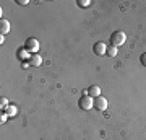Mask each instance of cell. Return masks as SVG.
<instances>
[{
	"label": "cell",
	"instance_id": "6da1fadb",
	"mask_svg": "<svg viewBox=\"0 0 146 140\" xmlns=\"http://www.w3.org/2000/svg\"><path fill=\"white\" fill-rule=\"evenodd\" d=\"M127 36L123 31H114L112 34H110V46L114 47H120L123 42H125Z\"/></svg>",
	"mask_w": 146,
	"mask_h": 140
},
{
	"label": "cell",
	"instance_id": "7a4b0ae2",
	"mask_svg": "<svg viewBox=\"0 0 146 140\" xmlns=\"http://www.w3.org/2000/svg\"><path fill=\"white\" fill-rule=\"evenodd\" d=\"M78 106H80V109H83V111H89V109L94 108V99L91 98V96H88V94H84V96L80 98Z\"/></svg>",
	"mask_w": 146,
	"mask_h": 140
},
{
	"label": "cell",
	"instance_id": "3957f363",
	"mask_svg": "<svg viewBox=\"0 0 146 140\" xmlns=\"http://www.w3.org/2000/svg\"><path fill=\"white\" fill-rule=\"evenodd\" d=\"M25 49H26L29 54H37V49H39V41L36 38H28L26 42H25Z\"/></svg>",
	"mask_w": 146,
	"mask_h": 140
},
{
	"label": "cell",
	"instance_id": "277c9868",
	"mask_svg": "<svg viewBox=\"0 0 146 140\" xmlns=\"http://www.w3.org/2000/svg\"><path fill=\"white\" fill-rule=\"evenodd\" d=\"M107 99L104 96H98V98H94V108L98 109V111H106L107 109Z\"/></svg>",
	"mask_w": 146,
	"mask_h": 140
},
{
	"label": "cell",
	"instance_id": "5b68a950",
	"mask_svg": "<svg viewBox=\"0 0 146 140\" xmlns=\"http://www.w3.org/2000/svg\"><path fill=\"white\" fill-rule=\"evenodd\" d=\"M93 51L96 56H106V52H107V46H106L104 42H96L93 46Z\"/></svg>",
	"mask_w": 146,
	"mask_h": 140
},
{
	"label": "cell",
	"instance_id": "8992f818",
	"mask_svg": "<svg viewBox=\"0 0 146 140\" xmlns=\"http://www.w3.org/2000/svg\"><path fill=\"white\" fill-rule=\"evenodd\" d=\"M8 31H10V21L5 20V18H2L0 20V34L5 36V34H8Z\"/></svg>",
	"mask_w": 146,
	"mask_h": 140
},
{
	"label": "cell",
	"instance_id": "52a82bcc",
	"mask_svg": "<svg viewBox=\"0 0 146 140\" xmlns=\"http://www.w3.org/2000/svg\"><path fill=\"white\" fill-rule=\"evenodd\" d=\"M88 96H91V98H98V96H101V88L98 86V85H93V86H89L88 88Z\"/></svg>",
	"mask_w": 146,
	"mask_h": 140
},
{
	"label": "cell",
	"instance_id": "ba28073f",
	"mask_svg": "<svg viewBox=\"0 0 146 140\" xmlns=\"http://www.w3.org/2000/svg\"><path fill=\"white\" fill-rule=\"evenodd\" d=\"M42 64V57L39 56V54H31V59H29V65H33V67H39Z\"/></svg>",
	"mask_w": 146,
	"mask_h": 140
},
{
	"label": "cell",
	"instance_id": "9c48e42d",
	"mask_svg": "<svg viewBox=\"0 0 146 140\" xmlns=\"http://www.w3.org/2000/svg\"><path fill=\"white\" fill-rule=\"evenodd\" d=\"M5 114H8V117H13V116H16V113H18V109H16V106H11V104H8L7 108L2 109Z\"/></svg>",
	"mask_w": 146,
	"mask_h": 140
},
{
	"label": "cell",
	"instance_id": "30bf717a",
	"mask_svg": "<svg viewBox=\"0 0 146 140\" xmlns=\"http://www.w3.org/2000/svg\"><path fill=\"white\" fill-rule=\"evenodd\" d=\"M16 56H18V59L20 60H26V59H31V56H29V52L25 49V47H21V49H18V52H16Z\"/></svg>",
	"mask_w": 146,
	"mask_h": 140
},
{
	"label": "cell",
	"instance_id": "8fae6325",
	"mask_svg": "<svg viewBox=\"0 0 146 140\" xmlns=\"http://www.w3.org/2000/svg\"><path fill=\"white\" fill-rule=\"evenodd\" d=\"M106 56H109V57H115V56H117V47L107 46V52H106Z\"/></svg>",
	"mask_w": 146,
	"mask_h": 140
},
{
	"label": "cell",
	"instance_id": "7c38bea8",
	"mask_svg": "<svg viewBox=\"0 0 146 140\" xmlns=\"http://www.w3.org/2000/svg\"><path fill=\"white\" fill-rule=\"evenodd\" d=\"M76 5L81 7V8H84V7H89V5H91V0H78V2H76Z\"/></svg>",
	"mask_w": 146,
	"mask_h": 140
},
{
	"label": "cell",
	"instance_id": "4fadbf2b",
	"mask_svg": "<svg viewBox=\"0 0 146 140\" xmlns=\"http://www.w3.org/2000/svg\"><path fill=\"white\" fill-rule=\"evenodd\" d=\"M140 62H141V65H145V67H146V52H145V54H141Z\"/></svg>",
	"mask_w": 146,
	"mask_h": 140
},
{
	"label": "cell",
	"instance_id": "5bb4252c",
	"mask_svg": "<svg viewBox=\"0 0 146 140\" xmlns=\"http://www.w3.org/2000/svg\"><path fill=\"white\" fill-rule=\"evenodd\" d=\"M7 117H8V114H5V113H3V114H2V124L7 121Z\"/></svg>",
	"mask_w": 146,
	"mask_h": 140
},
{
	"label": "cell",
	"instance_id": "9a60e30c",
	"mask_svg": "<svg viewBox=\"0 0 146 140\" xmlns=\"http://www.w3.org/2000/svg\"><path fill=\"white\" fill-rule=\"evenodd\" d=\"M28 0H18V5H26Z\"/></svg>",
	"mask_w": 146,
	"mask_h": 140
}]
</instances>
